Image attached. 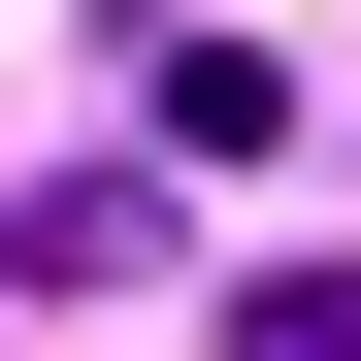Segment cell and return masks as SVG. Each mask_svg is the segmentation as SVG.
I'll use <instances>...</instances> for the list:
<instances>
[{"mask_svg":"<svg viewBox=\"0 0 361 361\" xmlns=\"http://www.w3.org/2000/svg\"><path fill=\"white\" fill-rule=\"evenodd\" d=\"M230 361H361V263H263V295H230Z\"/></svg>","mask_w":361,"mask_h":361,"instance_id":"obj_1","label":"cell"}]
</instances>
